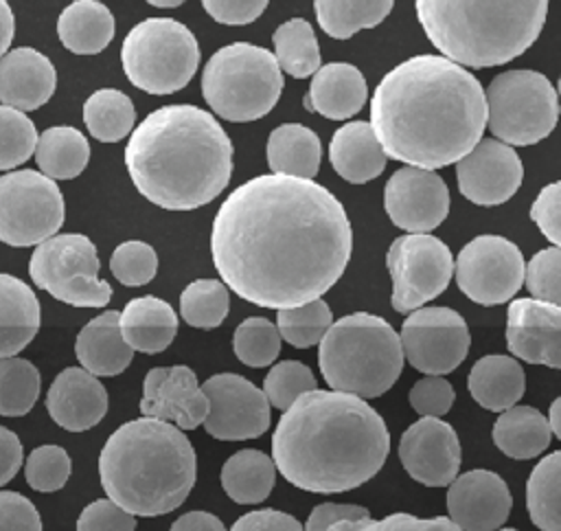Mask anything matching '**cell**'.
Segmentation results:
<instances>
[{"label": "cell", "mask_w": 561, "mask_h": 531, "mask_svg": "<svg viewBox=\"0 0 561 531\" xmlns=\"http://www.w3.org/2000/svg\"><path fill=\"white\" fill-rule=\"evenodd\" d=\"M445 502L454 524L465 531L500 529L513 507L506 481L491 470H469L456 476Z\"/></svg>", "instance_id": "cell-20"}, {"label": "cell", "mask_w": 561, "mask_h": 531, "mask_svg": "<svg viewBox=\"0 0 561 531\" xmlns=\"http://www.w3.org/2000/svg\"><path fill=\"white\" fill-rule=\"evenodd\" d=\"M394 0H316L320 29L335 37L348 39L362 29H373L390 13Z\"/></svg>", "instance_id": "cell-37"}, {"label": "cell", "mask_w": 561, "mask_h": 531, "mask_svg": "<svg viewBox=\"0 0 561 531\" xmlns=\"http://www.w3.org/2000/svg\"><path fill=\"white\" fill-rule=\"evenodd\" d=\"M230 309V294L224 281L197 279L180 294V314L186 325L197 329L219 327Z\"/></svg>", "instance_id": "cell-40"}, {"label": "cell", "mask_w": 561, "mask_h": 531, "mask_svg": "<svg viewBox=\"0 0 561 531\" xmlns=\"http://www.w3.org/2000/svg\"><path fill=\"white\" fill-rule=\"evenodd\" d=\"M232 349L245 366H270L280 353V334L267 318L252 316L234 329Z\"/></svg>", "instance_id": "cell-43"}, {"label": "cell", "mask_w": 561, "mask_h": 531, "mask_svg": "<svg viewBox=\"0 0 561 531\" xmlns=\"http://www.w3.org/2000/svg\"><path fill=\"white\" fill-rule=\"evenodd\" d=\"M548 0H416L430 42L469 68L506 64L539 37Z\"/></svg>", "instance_id": "cell-6"}, {"label": "cell", "mask_w": 561, "mask_h": 531, "mask_svg": "<svg viewBox=\"0 0 561 531\" xmlns=\"http://www.w3.org/2000/svg\"><path fill=\"white\" fill-rule=\"evenodd\" d=\"M368 97L366 79L353 64L331 61L313 72L302 105L324 118L342 121L357 114Z\"/></svg>", "instance_id": "cell-25"}, {"label": "cell", "mask_w": 561, "mask_h": 531, "mask_svg": "<svg viewBox=\"0 0 561 531\" xmlns=\"http://www.w3.org/2000/svg\"><path fill=\"white\" fill-rule=\"evenodd\" d=\"M57 35L70 53H101L114 37V15L103 2L75 0L61 11Z\"/></svg>", "instance_id": "cell-31"}, {"label": "cell", "mask_w": 561, "mask_h": 531, "mask_svg": "<svg viewBox=\"0 0 561 531\" xmlns=\"http://www.w3.org/2000/svg\"><path fill=\"white\" fill-rule=\"evenodd\" d=\"M110 270L127 287L147 285L158 272V255L149 244L129 239L114 248Z\"/></svg>", "instance_id": "cell-46"}, {"label": "cell", "mask_w": 561, "mask_h": 531, "mask_svg": "<svg viewBox=\"0 0 561 531\" xmlns=\"http://www.w3.org/2000/svg\"><path fill=\"white\" fill-rule=\"evenodd\" d=\"M383 206L394 226L408 233H432L449 213V191L434 169L408 165L388 178Z\"/></svg>", "instance_id": "cell-18"}, {"label": "cell", "mask_w": 561, "mask_h": 531, "mask_svg": "<svg viewBox=\"0 0 561 531\" xmlns=\"http://www.w3.org/2000/svg\"><path fill=\"white\" fill-rule=\"evenodd\" d=\"M526 507L537 529L561 531V450L543 456L530 472Z\"/></svg>", "instance_id": "cell-36"}, {"label": "cell", "mask_w": 561, "mask_h": 531, "mask_svg": "<svg viewBox=\"0 0 561 531\" xmlns=\"http://www.w3.org/2000/svg\"><path fill=\"white\" fill-rule=\"evenodd\" d=\"M0 529L39 531L42 518L26 496L18 492H0Z\"/></svg>", "instance_id": "cell-53"}, {"label": "cell", "mask_w": 561, "mask_h": 531, "mask_svg": "<svg viewBox=\"0 0 561 531\" xmlns=\"http://www.w3.org/2000/svg\"><path fill=\"white\" fill-rule=\"evenodd\" d=\"M283 70L276 57L248 42H234L204 66L202 94L210 110L232 123H248L265 116L280 97Z\"/></svg>", "instance_id": "cell-8"}, {"label": "cell", "mask_w": 561, "mask_h": 531, "mask_svg": "<svg viewBox=\"0 0 561 531\" xmlns=\"http://www.w3.org/2000/svg\"><path fill=\"white\" fill-rule=\"evenodd\" d=\"M37 138L33 121L22 110L0 105V171L26 162L35 154Z\"/></svg>", "instance_id": "cell-44"}, {"label": "cell", "mask_w": 561, "mask_h": 531, "mask_svg": "<svg viewBox=\"0 0 561 531\" xmlns=\"http://www.w3.org/2000/svg\"><path fill=\"white\" fill-rule=\"evenodd\" d=\"M39 301L18 276L0 272V358L18 355L39 331Z\"/></svg>", "instance_id": "cell-29"}, {"label": "cell", "mask_w": 561, "mask_h": 531, "mask_svg": "<svg viewBox=\"0 0 561 531\" xmlns=\"http://www.w3.org/2000/svg\"><path fill=\"white\" fill-rule=\"evenodd\" d=\"M353 230L342 202L311 178L256 176L219 206L210 255L243 301L283 309L320 298L344 274Z\"/></svg>", "instance_id": "cell-1"}, {"label": "cell", "mask_w": 561, "mask_h": 531, "mask_svg": "<svg viewBox=\"0 0 561 531\" xmlns=\"http://www.w3.org/2000/svg\"><path fill=\"white\" fill-rule=\"evenodd\" d=\"M550 423L533 406H511L493 423V443L511 459H535L550 445Z\"/></svg>", "instance_id": "cell-32"}, {"label": "cell", "mask_w": 561, "mask_h": 531, "mask_svg": "<svg viewBox=\"0 0 561 531\" xmlns=\"http://www.w3.org/2000/svg\"><path fill=\"white\" fill-rule=\"evenodd\" d=\"M559 97H561V77H559Z\"/></svg>", "instance_id": "cell-62"}, {"label": "cell", "mask_w": 561, "mask_h": 531, "mask_svg": "<svg viewBox=\"0 0 561 531\" xmlns=\"http://www.w3.org/2000/svg\"><path fill=\"white\" fill-rule=\"evenodd\" d=\"M15 22H13V11L7 4V0H0V57L9 50L11 39H13Z\"/></svg>", "instance_id": "cell-59"}, {"label": "cell", "mask_w": 561, "mask_h": 531, "mask_svg": "<svg viewBox=\"0 0 561 531\" xmlns=\"http://www.w3.org/2000/svg\"><path fill=\"white\" fill-rule=\"evenodd\" d=\"M99 476L116 505L153 518L186 500L197 478V456L182 428L145 415L110 434L99 454Z\"/></svg>", "instance_id": "cell-5"}, {"label": "cell", "mask_w": 561, "mask_h": 531, "mask_svg": "<svg viewBox=\"0 0 561 531\" xmlns=\"http://www.w3.org/2000/svg\"><path fill=\"white\" fill-rule=\"evenodd\" d=\"M125 167L151 204L193 211L228 187L232 143L210 112L188 103L162 105L131 132Z\"/></svg>", "instance_id": "cell-4"}, {"label": "cell", "mask_w": 561, "mask_h": 531, "mask_svg": "<svg viewBox=\"0 0 561 531\" xmlns=\"http://www.w3.org/2000/svg\"><path fill=\"white\" fill-rule=\"evenodd\" d=\"M370 125L388 158L440 169L460 160L486 127L480 81L445 55L394 66L373 92Z\"/></svg>", "instance_id": "cell-2"}, {"label": "cell", "mask_w": 561, "mask_h": 531, "mask_svg": "<svg viewBox=\"0 0 561 531\" xmlns=\"http://www.w3.org/2000/svg\"><path fill=\"white\" fill-rule=\"evenodd\" d=\"M55 88V66L39 50L20 46L0 57V103L22 112L37 110L48 103Z\"/></svg>", "instance_id": "cell-24"}, {"label": "cell", "mask_w": 561, "mask_h": 531, "mask_svg": "<svg viewBox=\"0 0 561 531\" xmlns=\"http://www.w3.org/2000/svg\"><path fill=\"white\" fill-rule=\"evenodd\" d=\"M548 423H550V430L554 432L557 439H561V395L550 404V410H548Z\"/></svg>", "instance_id": "cell-60"}, {"label": "cell", "mask_w": 561, "mask_h": 531, "mask_svg": "<svg viewBox=\"0 0 561 531\" xmlns=\"http://www.w3.org/2000/svg\"><path fill=\"white\" fill-rule=\"evenodd\" d=\"M318 344L324 382L364 399L383 395L399 380L405 360L399 334L388 320L368 312L331 323Z\"/></svg>", "instance_id": "cell-7"}, {"label": "cell", "mask_w": 561, "mask_h": 531, "mask_svg": "<svg viewBox=\"0 0 561 531\" xmlns=\"http://www.w3.org/2000/svg\"><path fill=\"white\" fill-rule=\"evenodd\" d=\"M524 272L522 250L500 235L473 237L454 261L460 292L484 307L511 301L524 285Z\"/></svg>", "instance_id": "cell-14"}, {"label": "cell", "mask_w": 561, "mask_h": 531, "mask_svg": "<svg viewBox=\"0 0 561 531\" xmlns=\"http://www.w3.org/2000/svg\"><path fill=\"white\" fill-rule=\"evenodd\" d=\"M90 160L88 138L70 125L48 127L39 134L35 147V162L42 173L53 180L77 178Z\"/></svg>", "instance_id": "cell-35"}, {"label": "cell", "mask_w": 561, "mask_h": 531, "mask_svg": "<svg viewBox=\"0 0 561 531\" xmlns=\"http://www.w3.org/2000/svg\"><path fill=\"white\" fill-rule=\"evenodd\" d=\"M64 195L53 178L35 169L0 176V241L35 246L53 237L64 224Z\"/></svg>", "instance_id": "cell-12"}, {"label": "cell", "mask_w": 561, "mask_h": 531, "mask_svg": "<svg viewBox=\"0 0 561 531\" xmlns=\"http://www.w3.org/2000/svg\"><path fill=\"white\" fill-rule=\"evenodd\" d=\"M193 529H206V531H221L224 529V522L208 513V511H188L184 516H180L173 524H171V531H193Z\"/></svg>", "instance_id": "cell-58"}, {"label": "cell", "mask_w": 561, "mask_h": 531, "mask_svg": "<svg viewBox=\"0 0 561 531\" xmlns=\"http://www.w3.org/2000/svg\"><path fill=\"white\" fill-rule=\"evenodd\" d=\"M254 529H265V531H272V529H285V531H298L302 529V524L289 516V513H283V511H274V509H261V511H250L245 516H241L234 524H232V531H254Z\"/></svg>", "instance_id": "cell-56"}, {"label": "cell", "mask_w": 561, "mask_h": 531, "mask_svg": "<svg viewBox=\"0 0 561 531\" xmlns=\"http://www.w3.org/2000/svg\"><path fill=\"white\" fill-rule=\"evenodd\" d=\"M270 0H202L206 13L219 24H250L267 7Z\"/></svg>", "instance_id": "cell-54"}, {"label": "cell", "mask_w": 561, "mask_h": 531, "mask_svg": "<svg viewBox=\"0 0 561 531\" xmlns=\"http://www.w3.org/2000/svg\"><path fill=\"white\" fill-rule=\"evenodd\" d=\"M390 434L364 397L311 388L283 417L272 437V459L287 483L313 494L348 492L386 463Z\"/></svg>", "instance_id": "cell-3"}, {"label": "cell", "mask_w": 561, "mask_h": 531, "mask_svg": "<svg viewBox=\"0 0 561 531\" xmlns=\"http://www.w3.org/2000/svg\"><path fill=\"white\" fill-rule=\"evenodd\" d=\"M403 358L425 375L451 373L469 353L471 336L465 318L451 307H423L401 325Z\"/></svg>", "instance_id": "cell-15"}, {"label": "cell", "mask_w": 561, "mask_h": 531, "mask_svg": "<svg viewBox=\"0 0 561 531\" xmlns=\"http://www.w3.org/2000/svg\"><path fill=\"white\" fill-rule=\"evenodd\" d=\"M151 7H160V9H173L180 7L184 0H147Z\"/></svg>", "instance_id": "cell-61"}, {"label": "cell", "mask_w": 561, "mask_h": 531, "mask_svg": "<svg viewBox=\"0 0 561 531\" xmlns=\"http://www.w3.org/2000/svg\"><path fill=\"white\" fill-rule=\"evenodd\" d=\"M116 309L92 318L77 336L75 353L79 364L96 377L123 373L134 358V349L123 340Z\"/></svg>", "instance_id": "cell-27"}, {"label": "cell", "mask_w": 561, "mask_h": 531, "mask_svg": "<svg viewBox=\"0 0 561 531\" xmlns=\"http://www.w3.org/2000/svg\"><path fill=\"white\" fill-rule=\"evenodd\" d=\"M208 399L204 428L219 441L256 439L270 428V402L261 388L237 373H217L202 384Z\"/></svg>", "instance_id": "cell-16"}, {"label": "cell", "mask_w": 561, "mask_h": 531, "mask_svg": "<svg viewBox=\"0 0 561 531\" xmlns=\"http://www.w3.org/2000/svg\"><path fill=\"white\" fill-rule=\"evenodd\" d=\"M274 57L283 72L294 79H305L320 68V48L311 24L302 18H291L274 31Z\"/></svg>", "instance_id": "cell-39"}, {"label": "cell", "mask_w": 561, "mask_h": 531, "mask_svg": "<svg viewBox=\"0 0 561 531\" xmlns=\"http://www.w3.org/2000/svg\"><path fill=\"white\" fill-rule=\"evenodd\" d=\"M506 344L530 364L561 371V305L539 298H517L506 312Z\"/></svg>", "instance_id": "cell-21"}, {"label": "cell", "mask_w": 561, "mask_h": 531, "mask_svg": "<svg viewBox=\"0 0 561 531\" xmlns=\"http://www.w3.org/2000/svg\"><path fill=\"white\" fill-rule=\"evenodd\" d=\"M530 219L550 244L561 248V180L539 191L530 206Z\"/></svg>", "instance_id": "cell-52"}, {"label": "cell", "mask_w": 561, "mask_h": 531, "mask_svg": "<svg viewBox=\"0 0 561 531\" xmlns=\"http://www.w3.org/2000/svg\"><path fill=\"white\" fill-rule=\"evenodd\" d=\"M79 531H131L136 529V518L134 513L125 511L121 505H116L110 496L99 498L90 502L79 520H77Z\"/></svg>", "instance_id": "cell-51"}, {"label": "cell", "mask_w": 561, "mask_h": 531, "mask_svg": "<svg viewBox=\"0 0 561 531\" xmlns=\"http://www.w3.org/2000/svg\"><path fill=\"white\" fill-rule=\"evenodd\" d=\"M486 125L508 145H535L559 121V97L546 75L508 70L491 79L486 92Z\"/></svg>", "instance_id": "cell-10"}, {"label": "cell", "mask_w": 561, "mask_h": 531, "mask_svg": "<svg viewBox=\"0 0 561 531\" xmlns=\"http://www.w3.org/2000/svg\"><path fill=\"white\" fill-rule=\"evenodd\" d=\"M460 193L480 206H497L515 195L524 180V165L517 151L497 138H480L456 160Z\"/></svg>", "instance_id": "cell-17"}, {"label": "cell", "mask_w": 561, "mask_h": 531, "mask_svg": "<svg viewBox=\"0 0 561 531\" xmlns=\"http://www.w3.org/2000/svg\"><path fill=\"white\" fill-rule=\"evenodd\" d=\"M22 443L18 434L0 426V487L7 485L22 465Z\"/></svg>", "instance_id": "cell-57"}, {"label": "cell", "mask_w": 561, "mask_h": 531, "mask_svg": "<svg viewBox=\"0 0 561 531\" xmlns=\"http://www.w3.org/2000/svg\"><path fill=\"white\" fill-rule=\"evenodd\" d=\"M322 145L313 129L300 123H285L267 138V165L274 173L313 178L320 167Z\"/></svg>", "instance_id": "cell-33"}, {"label": "cell", "mask_w": 561, "mask_h": 531, "mask_svg": "<svg viewBox=\"0 0 561 531\" xmlns=\"http://www.w3.org/2000/svg\"><path fill=\"white\" fill-rule=\"evenodd\" d=\"M386 151L366 121H351L335 129L329 145L333 169L351 184H364L386 169Z\"/></svg>", "instance_id": "cell-26"}, {"label": "cell", "mask_w": 561, "mask_h": 531, "mask_svg": "<svg viewBox=\"0 0 561 531\" xmlns=\"http://www.w3.org/2000/svg\"><path fill=\"white\" fill-rule=\"evenodd\" d=\"M410 406L421 417H443L449 413L456 393L454 386L440 375H427L410 388Z\"/></svg>", "instance_id": "cell-50"}, {"label": "cell", "mask_w": 561, "mask_h": 531, "mask_svg": "<svg viewBox=\"0 0 561 531\" xmlns=\"http://www.w3.org/2000/svg\"><path fill=\"white\" fill-rule=\"evenodd\" d=\"M399 459L416 483L447 487L460 470L458 434L447 421L423 417L401 434Z\"/></svg>", "instance_id": "cell-19"}, {"label": "cell", "mask_w": 561, "mask_h": 531, "mask_svg": "<svg viewBox=\"0 0 561 531\" xmlns=\"http://www.w3.org/2000/svg\"><path fill=\"white\" fill-rule=\"evenodd\" d=\"M125 77L147 94L182 90L199 66V46L188 26L171 18H147L123 39Z\"/></svg>", "instance_id": "cell-9"}, {"label": "cell", "mask_w": 561, "mask_h": 531, "mask_svg": "<svg viewBox=\"0 0 561 531\" xmlns=\"http://www.w3.org/2000/svg\"><path fill=\"white\" fill-rule=\"evenodd\" d=\"M46 410L59 428L83 432L105 417L107 391L94 373L83 366H68L53 380L46 393Z\"/></svg>", "instance_id": "cell-23"}, {"label": "cell", "mask_w": 561, "mask_h": 531, "mask_svg": "<svg viewBox=\"0 0 561 531\" xmlns=\"http://www.w3.org/2000/svg\"><path fill=\"white\" fill-rule=\"evenodd\" d=\"M386 266L392 279L390 303L399 314H410L443 294L454 274L447 244L430 233L397 237L388 248Z\"/></svg>", "instance_id": "cell-13"}, {"label": "cell", "mask_w": 561, "mask_h": 531, "mask_svg": "<svg viewBox=\"0 0 561 531\" xmlns=\"http://www.w3.org/2000/svg\"><path fill=\"white\" fill-rule=\"evenodd\" d=\"M524 283L533 298L561 305V248L539 250L526 266Z\"/></svg>", "instance_id": "cell-48"}, {"label": "cell", "mask_w": 561, "mask_h": 531, "mask_svg": "<svg viewBox=\"0 0 561 531\" xmlns=\"http://www.w3.org/2000/svg\"><path fill=\"white\" fill-rule=\"evenodd\" d=\"M368 509L362 505H335V502H322L318 505L311 516L307 518V524H302L309 531H322L331 529L335 522H348V520H359L368 518Z\"/></svg>", "instance_id": "cell-55"}, {"label": "cell", "mask_w": 561, "mask_h": 531, "mask_svg": "<svg viewBox=\"0 0 561 531\" xmlns=\"http://www.w3.org/2000/svg\"><path fill=\"white\" fill-rule=\"evenodd\" d=\"M140 413L173 421L182 430H195L208 415V399L186 364L158 366L145 375Z\"/></svg>", "instance_id": "cell-22"}, {"label": "cell", "mask_w": 561, "mask_h": 531, "mask_svg": "<svg viewBox=\"0 0 561 531\" xmlns=\"http://www.w3.org/2000/svg\"><path fill=\"white\" fill-rule=\"evenodd\" d=\"M94 244L79 233L53 235L35 246L28 274L33 283L53 298L72 307H105L112 285L99 279Z\"/></svg>", "instance_id": "cell-11"}, {"label": "cell", "mask_w": 561, "mask_h": 531, "mask_svg": "<svg viewBox=\"0 0 561 531\" xmlns=\"http://www.w3.org/2000/svg\"><path fill=\"white\" fill-rule=\"evenodd\" d=\"M331 529H370V531H454L458 529L451 518H416L410 513H392L381 520L359 518V520H348V522H335Z\"/></svg>", "instance_id": "cell-49"}, {"label": "cell", "mask_w": 561, "mask_h": 531, "mask_svg": "<svg viewBox=\"0 0 561 531\" xmlns=\"http://www.w3.org/2000/svg\"><path fill=\"white\" fill-rule=\"evenodd\" d=\"M136 121L131 99L114 88L92 92L83 103V123L88 132L101 143L123 140Z\"/></svg>", "instance_id": "cell-38"}, {"label": "cell", "mask_w": 561, "mask_h": 531, "mask_svg": "<svg viewBox=\"0 0 561 531\" xmlns=\"http://www.w3.org/2000/svg\"><path fill=\"white\" fill-rule=\"evenodd\" d=\"M39 371L33 362L9 355L0 358V415L22 417L39 397Z\"/></svg>", "instance_id": "cell-41"}, {"label": "cell", "mask_w": 561, "mask_h": 531, "mask_svg": "<svg viewBox=\"0 0 561 531\" xmlns=\"http://www.w3.org/2000/svg\"><path fill=\"white\" fill-rule=\"evenodd\" d=\"M311 388H316V377L300 360H283L274 364L263 380V393L278 410L289 408L302 393Z\"/></svg>", "instance_id": "cell-45"}, {"label": "cell", "mask_w": 561, "mask_h": 531, "mask_svg": "<svg viewBox=\"0 0 561 531\" xmlns=\"http://www.w3.org/2000/svg\"><path fill=\"white\" fill-rule=\"evenodd\" d=\"M331 323V307L322 298H313L296 307H283L276 314V329L280 338L298 349L318 344Z\"/></svg>", "instance_id": "cell-42"}, {"label": "cell", "mask_w": 561, "mask_h": 531, "mask_svg": "<svg viewBox=\"0 0 561 531\" xmlns=\"http://www.w3.org/2000/svg\"><path fill=\"white\" fill-rule=\"evenodd\" d=\"M72 472L68 452L61 445H39L35 448L24 465L26 483L35 492H57L66 485Z\"/></svg>", "instance_id": "cell-47"}, {"label": "cell", "mask_w": 561, "mask_h": 531, "mask_svg": "<svg viewBox=\"0 0 561 531\" xmlns=\"http://www.w3.org/2000/svg\"><path fill=\"white\" fill-rule=\"evenodd\" d=\"M467 386L482 408L502 413L522 399L526 375L519 362L508 355H484L471 366Z\"/></svg>", "instance_id": "cell-30"}, {"label": "cell", "mask_w": 561, "mask_h": 531, "mask_svg": "<svg viewBox=\"0 0 561 531\" xmlns=\"http://www.w3.org/2000/svg\"><path fill=\"white\" fill-rule=\"evenodd\" d=\"M276 483L274 459L261 450L248 448L234 452L221 467V487L239 505L263 502Z\"/></svg>", "instance_id": "cell-34"}, {"label": "cell", "mask_w": 561, "mask_h": 531, "mask_svg": "<svg viewBox=\"0 0 561 531\" xmlns=\"http://www.w3.org/2000/svg\"><path fill=\"white\" fill-rule=\"evenodd\" d=\"M123 340L140 353L164 351L178 334V316L173 307L158 296L131 298L118 314Z\"/></svg>", "instance_id": "cell-28"}]
</instances>
